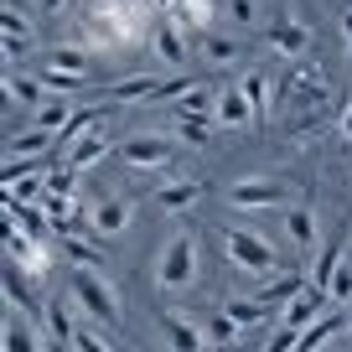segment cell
Masks as SVG:
<instances>
[{
	"label": "cell",
	"mask_w": 352,
	"mask_h": 352,
	"mask_svg": "<svg viewBox=\"0 0 352 352\" xmlns=\"http://www.w3.org/2000/svg\"><path fill=\"white\" fill-rule=\"evenodd\" d=\"M42 83H47V94H73V88H83L88 78H67V73H42Z\"/></svg>",
	"instance_id": "33"
},
{
	"label": "cell",
	"mask_w": 352,
	"mask_h": 352,
	"mask_svg": "<svg viewBox=\"0 0 352 352\" xmlns=\"http://www.w3.org/2000/svg\"><path fill=\"white\" fill-rule=\"evenodd\" d=\"M300 347V331L296 327H275V337L264 342V352H296Z\"/></svg>",
	"instance_id": "32"
},
{
	"label": "cell",
	"mask_w": 352,
	"mask_h": 352,
	"mask_svg": "<svg viewBox=\"0 0 352 352\" xmlns=\"http://www.w3.org/2000/svg\"><path fill=\"white\" fill-rule=\"evenodd\" d=\"M347 327H352V306H347Z\"/></svg>",
	"instance_id": "42"
},
{
	"label": "cell",
	"mask_w": 352,
	"mask_h": 352,
	"mask_svg": "<svg viewBox=\"0 0 352 352\" xmlns=\"http://www.w3.org/2000/svg\"><path fill=\"white\" fill-rule=\"evenodd\" d=\"M161 337L171 352H202L208 347V331H202V321L182 316V311H161Z\"/></svg>",
	"instance_id": "6"
},
{
	"label": "cell",
	"mask_w": 352,
	"mask_h": 352,
	"mask_svg": "<svg viewBox=\"0 0 352 352\" xmlns=\"http://www.w3.org/2000/svg\"><path fill=\"white\" fill-rule=\"evenodd\" d=\"M151 47H155V57H161L166 67H182V63H187V32H182L176 21L151 26Z\"/></svg>",
	"instance_id": "11"
},
{
	"label": "cell",
	"mask_w": 352,
	"mask_h": 352,
	"mask_svg": "<svg viewBox=\"0 0 352 352\" xmlns=\"http://www.w3.org/2000/svg\"><path fill=\"white\" fill-rule=\"evenodd\" d=\"M88 67H94V52L78 42H63L47 52V73H67V78H88Z\"/></svg>",
	"instance_id": "13"
},
{
	"label": "cell",
	"mask_w": 352,
	"mask_h": 352,
	"mask_svg": "<svg viewBox=\"0 0 352 352\" xmlns=\"http://www.w3.org/2000/svg\"><path fill=\"white\" fill-rule=\"evenodd\" d=\"M36 6H42V11H52V16H57V11H63V6H67V0H36Z\"/></svg>",
	"instance_id": "39"
},
{
	"label": "cell",
	"mask_w": 352,
	"mask_h": 352,
	"mask_svg": "<svg viewBox=\"0 0 352 352\" xmlns=\"http://www.w3.org/2000/svg\"><path fill=\"white\" fill-rule=\"evenodd\" d=\"M47 352H73V347H63V342H52V347H47Z\"/></svg>",
	"instance_id": "41"
},
{
	"label": "cell",
	"mask_w": 352,
	"mask_h": 352,
	"mask_svg": "<svg viewBox=\"0 0 352 352\" xmlns=\"http://www.w3.org/2000/svg\"><path fill=\"white\" fill-rule=\"evenodd\" d=\"M342 130H347V140H352V109H347V120H342Z\"/></svg>",
	"instance_id": "40"
},
{
	"label": "cell",
	"mask_w": 352,
	"mask_h": 352,
	"mask_svg": "<svg viewBox=\"0 0 352 352\" xmlns=\"http://www.w3.org/2000/svg\"><path fill=\"white\" fill-rule=\"evenodd\" d=\"M6 306H11L16 316H26V321L47 316V311L36 306V296H32V275H26V270H16V264H6Z\"/></svg>",
	"instance_id": "10"
},
{
	"label": "cell",
	"mask_w": 352,
	"mask_h": 352,
	"mask_svg": "<svg viewBox=\"0 0 352 352\" xmlns=\"http://www.w3.org/2000/svg\"><path fill=\"white\" fill-rule=\"evenodd\" d=\"M239 88H243V99H249V109H254V124H259L264 114H270V78L264 73H243Z\"/></svg>",
	"instance_id": "24"
},
{
	"label": "cell",
	"mask_w": 352,
	"mask_h": 352,
	"mask_svg": "<svg viewBox=\"0 0 352 352\" xmlns=\"http://www.w3.org/2000/svg\"><path fill=\"white\" fill-rule=\"evenodd\" d=\"M6 155H16V161H32V155H57V135L26 124V130H16L11 140H6Z\"/></svg>",
	"instance_id": "12"
},
{
	"label": "cell",
	"mask_w": 352,
	"mask_h": 352,
	"mask_svg": "<svg viewBox=\"0 0 352 352\" xmlns=\"http://www.w3.org/2000/svg\"><path fill=\"white\" fill-rule=\"evenodd\" d=\"M120 155H124L130 171H161V166L176 155V140L171 135H130V140L120 145Z\"/></svg>",
	"instance_id": "4"
},
{
	"label": "cell",
	"mask_w": 352,
	"mask_h": 352,
	"mask_svg": "<svg viewBox=\"0 0 352 352\" xmlns=\"http://www.w3.org/2000/svg\"><path fill=\"white\" fill-rule=\"evenodd\" d=\"M176 6H182V0H151V11H166V16H171Z\"/></svg>",
	"instance_id": "38"
},
{
	"label": "cell",
	"mask_w": 352,
	"mask_h": 352,
	"mask_svg": "<svg viewBox=\"0 0 352 352\" xmlns=\"http://www.w3.org/2000/svg\"><path fill=\"white\" fill-rule=\"evenodd\" d=\"M155 285L161 290H192L197 285V239L192 233L166 239L161 259H155Z\"/></svg>",
	"instance_id": "3"
},
{
	"label": "cell",
	"mask_w": 352,
	"mask_h": 352,
	"mask_svg": "<svg viewBox=\"0 0 352 352\" xmlns=\"http://www.w3.org/2000/svg\"><path fill=\"white\" fill-rule=\"evenodd\" d=\"M285 239L296 243V249H311V243H316V212L311 208H290L285 212Z\"/></svg>",
	"instance_id": "21"
},
{
	"label": "cell",
	"mask_w": 352,
	"mask_h": 352,
	"mask_svg": "<svg viewBox=\"0 0 352 352\" xmlns=\"http://www.w3.org/2000/svg\"><path fill=\"white\" fill-rule=\"evenodd\" d=\"M47 197H78V171L73 166H52V171H47Z\"/></svg>",
	"instance_id": "30"
},
{
	"label": "cell",
	"mask_w": 352,
	"mask_h": 352,
	"mask_svg": "<svg viewBox=\"0 0 352 352\" xmlns=\"http://www.w3.org/2000/svg\"><path fill=\"white\" fill-rule=\"evenodd\" d=\"M306 26H296V21H275L270 26V47H275V52H285V57H300L306 52Z\"/></svg>",
	"instance_id": "20"
},
{
	"label": "cell",
	"mask_w": 352,
	"mask_h": 352,
	"mask_svg": "<svg viewBox=\"0 0 352 352\" xmlns=\"http://www.w3.org/2000/svg\"><path fill=\"white\" fill-rule=\"evenodd\" d=\"M202 331H208V347H233V337H239V321H233L228 311H212V316L202 321Z\"/></svg>",
	"instance_id": "28"
},
{
	"label": "cell",
	"mask_w": 352,
	"mask_h": 352,
	"mask_svg": "<svg viewBox=\"0 0 352 352\" xmlns=\"http://www.w3.org/2000/svg\"><path fill=\"white\" fill-rule=\"evenodd\" d=\"M130 228V202L124 197H99L94 202V218H88V233L94 239H120Z\"/></svg>",
	"instance_id": "8"
},
{
	"label": "cell",
	"mask_w": 352,
	"mask_h": 352,
	"mask_svg": "<svg viewBox=\"0 0 352 352\" xmlns=\"http://www.w3.org/2000/svg\"><path fill=\"white\" fill-rule=\"evenodd\" d=\"M342 42H347V63H352V11H342Z\"/></svg>",
	"instance_id": "37"
},
{
	"label": "cell",
	"mask_w": 352,
	"mask_h": 352,
	"mask_svg": "<svg viewBox=\"0 0 352 352\" xmlns=\"http://www.w3.org/2000/svg\"><path fill=\"white\" fill-rule=\"evenodd\" d=\"M63 254L78 264V270H99V264H104V249H99V243H88L83 233H67V239H63Z\"/></svg>",
	"instance_id": "25"
},
{
	"label": "cell",
	"mask_w": 352,
	"mask_h": 352,
	"mask_svg": "<svg viewBox=\"0 0 352 352\" xmlns=\"http://www.w3.org/2000/svg\"><path fill=\"white\" fill-rule=\"evenodd\" d=\"M0 347H6V352H42V347H36V331H32V321H26V316H16V311L6 316Z\"/></svg>",
	"instance_id": "19"
},
{
	"label": "cell",
	"mask_w": 352,
	"mask_h": 352,
	"mask_svg": "<svg viewBox=\"0 0 352 352\" xmlns=\"http://www.w3.org/2000/svg\"><path fill=\"white\" fill-rule=\"evenodd\" d=\"M6 94H11V99L16 104H26V109H42V104H47V83H42V78H21V73H6Z\"/></svg>",
	"instance_id": "16"
},
{
	"label": "cell",
	"mask_w": 352,
	"mask_h": 352,
	"mask_svg": "<svg viewBox=\"0 0 352 352\" xmlns=\"http://www.w3.org/2000/svg\"><path fill=\"white\" fill-rule=\"evenodd\" d=\"M300 290H306V275H290V270H285V275H275L270 285L259 290V300H264L270 311H275V306H290V300H296Z\"/></svg>",
	"instance_id": "18"
},
{
	"label": "cell",
	"mask_w": 352,
	"mask_h": 352,
	"mask_svg": "<svg viewBox=\"0 0 352 352\" xmlns=\"http://www.w3.org/2000/svg\"><path fill=\"white\" fill-rule=\"evenodd\" d=\"M67 120H73V109H67L63 99H47L42 109L32 114V124H36V130H47V135H63V130H67Z\"/></svg>",
	"instance_id": "27"
},
{
	"label": "cell",
	"mask_w": 352,
	"mask_h": 352,
	"mask_svg": "<svg viewBox=\"0 0 352 352\" xmlns=\"http://www.w3.org/2000/svg\"><path fill=\"white\" fill-rule=\"evenodd\" d=\"M337 264H342V239H331L327 249L316 254V264H311V275H306V285L327 290V285H331V275H337Z\"/></svg>",
	"instance_id": "22"
},
{
	"label": "cell",
	"mask_w": 352,
	"mask_h": 352,
	"mask_svg": "<svg viewBox=\"0 0 352 352\" xmlns=\"http://www.w3.org/2000/svg\"><path fill=\"white\" fill-rule=\"evenodd\" d=\"M228 16L239 26H254V0H228Z\"/></svg>",
	"instance_id": "36"
},
{
	"label": "cell",
	"mask_w": 352,
	"mask_h": 352,
	"mask_svg": "<svg viewBox=\"0 0 352 352\" xmlns=\"http://www.w3.org/2000/svg\"><path fill=\"white\" fill-rule=\"evenodd\" d=\"M67 300H73L88 321H99V327H120V300H114L109 280H104L99 270H78V275L67 280Z\"/></svg>",
	"instance_id": "1"
},
{
	"label": "cell",
	"mask_w": 352,
	"mask_h": 352,
	"mask_svg": "<svg viewBox=\"0 0 352 352\" xmlns=\"http://www.w3.org/2000/svg\"><path fill=\"white\" fill-rule=\"evenodd\" d=\"M197 197H202V182H171V187L155 192V208L161 212H187Z\"/></svg>",
	"instance_id": "17"
},
{
	"label": "cell",
	"mask_w": 352,
	"mask_h": 352,
	"mask_svg": "<svg viewBox=\"0 0 352 352\" xmlns=\"http://www.w3.org/2000/svg\"><path fill=\"white\" fill-rule=\"evenodd\" d=\"M47 321H52V342H63V347H73L78 327H73V306H67L63 296H52V306H47Z\"/></svg>",
	"instance_id": "26"
},
{
	"label": "cell",
	"mask_w": 352,
	"mask_h": 352,
	"mask_svg": "<svg viewBox=\"0 0 352 352\" xmlns=\"http://www.w3.org/2000/svg\"><path fill=\"white\" fill-rule=\"evenodd\" d=\"M135 99H161V83L155 78H124L109 88V104H135Z\"/></svg>",
	"instance_id": "23"
},
{
	"label": "cell",
	"mask_w": 352,
	"mask_h": 352,
	"mask_svg": "<svg viewBox=\"0 0 352 352\" xmlns=\"http://www.w3.org/2000/svg\"><path fill=\"white\" fill-rule=\"evenodd\" d=\"M104 151H109V140H104V130H88L83 140L73 145V151H63V166H73V171H88V166L99 161Z\"/></svg>",
	"instance_id": "15"
},
{
	"label": "cell",
	"mask_w": 352,
	"mask_h": 352,
	"mask_svg": "<svg viewBox=\"0 0 352 352\" xmlns=\"http://www.w3.org/2000/svg\"><path fill=\"white\" fill-rule=\"evenodd\" d=\"M197 47H202V57H208V63H233V57H239V42H233V36H218V32L197 36Z\"/></svg>",
	"instance_id": "29"
},
{
	"label": "cell",
	"mask_w": 352,
	"mask_h": 352,
	"mask_svg": "<svg viewBox=\"0 0 352 352\" xmlns=\"http://www.w3.org/2000/svg\"><path fill=\"white\" fill-rule=\"evenodd\" d=\"M228 316L239 321V327H249V321H264V316H270V306H264L259 296H254V300H228Z\"/></svg>",
	"instance_id": "31"
},
{
	"label": "cell",
	"mask_w": 352,
	"mask_h": 352,
	"mask_svg": "<svg viewBox=\"0 0 352 352\" xmlns=\"http://www.w3.org/2000/svg\"><path fill=\"white\" fill-rule=\"evenodd\" d=\"M223 249H228V264L243 270V275H285L280 270V254L264 233H249V228H228L223 233Z\"/></svg>",
	"instance_id": "2"
},
{
	"label": "cell",
	"mask_w": 352,
	"mask_h": 352,
	"mask_svg": "<svg viewBox=\"0 0 352 352\" xmlns=\"http://www.w3.org/2000/svg\"><path fill=\"white\" fill-rule=\"evenodd\" d=\"M73 352H114V347H109L104 337H94V331H83V327H78V337H73Z\"/></svg>",
	"instance_id": "34"
},
{
	"label": "cell",
	"mask_w": 352,
	"mask_h": 352,
	"mask_svg": "<svg viewBox=\"0 0 352 352\" xmlns=\"http://www.w3.org/2000/svg\"><path fill=\"white\" fill-rule=\"evenodd\" d=\"M166 21H176L187 36H208L212 26H218V0H182Z\"/></svg>",
	"instance_id": "9"
},
{
	"label": "cell",
	"mask_w": 352,
	"mask_h": 352,
	"mask_svg": "<svg viewBox=\"0 0 352 352\" xmlns=\"http://www.w3.org/2000/svg\"><path fill=\"white\" fill-rule=\"evenodd\" d=\"M331 311V296L327 290H316V285H306L290 306H280V327H296V331H306L311 321H321Z\"/></svg>",
	"instance_id": "7"
},
{
	"label": "cell",
	"mask_w": 352,
	"mask_h": 352,
	"mask_svg": "<svg viewBox=\"0 0 352 352\" xmlns=\"http://www.w3.org/2000/svg\"><path fill=\"white\" fill-rule=\"evenodd\" d=\"M223 197H228V208H239V212H254V208L264 212V208H280L290 192L280 187V182H270V176H249V182H233Z\"/></svg>",
	"instance_id": "5"
},
{
	"label": "cell",
	"mask_w": 352,
	"mask_h": 352,
	"mask_svg": "<svg viewBox=\"0 0 352 352\" xmlns=\"http://www.w3.org/2000/svg\"><path fill=\"white\" fill-rule=\"evenodd\" d=\"M218 124L223 130L254 124V109H249V99H243V88H218Z\"/></svg>",
	"instance_id": "14"
},
{
	"label": "cell",
	"mask_w": 352,
	"mask_h": 352,
	"mask_svg": "<svg viewBox=\"0 0 352 352\" xmlns=\"http://www.w3.org/2000/svg\"><path fill=\"white\" fill-rule=\"evenodd\" d=\"M176 140H187V145H208V124H176Z\"/></svg>",
	"instance_id": "35"
}]
</instances>
